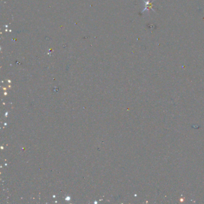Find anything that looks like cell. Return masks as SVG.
I'll return each mask as SVG.
<instances>
[{
    "label": "cell",
    "mask_w": 204,
    "mask_h": 204,
    "mask_svg": "<svg viewBox=\"0 0 204 204\" xmlns=\"http://www.w3.org/2000/svg\"><path fill=\"white\" fill-rule=\"evenodd\" d=\"M144 3H145V9L141 11V13H143V12L146 11H148V10H152L154 12H156V11L153 9V2L154 1V0H152V1H149V0H143Z\"/></svg>",
    "instance_id": "cell-1"
}]
</instances>
